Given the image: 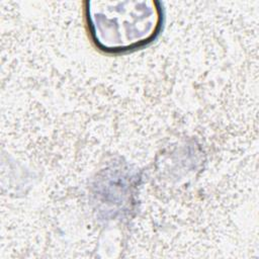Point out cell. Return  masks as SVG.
Returning <instances> with one entry per match:
<instances>
[{
    "label": "cell",
    "instance_id": "cell-1",
    "mask_svg": "<svg viewBox=\"0 0 259 259\" xmlns=\"http://www.w3.org/2000/svg\"><path fill=\"white\" fill-rule=\"evenodd\" d=\"M84 14L92 42L107 54L147 47L163 25L161 3L152 0L86 1Z\"/></svg>",
    "mask_w": 259,
    "mask_h": 259
}]
</instances>
